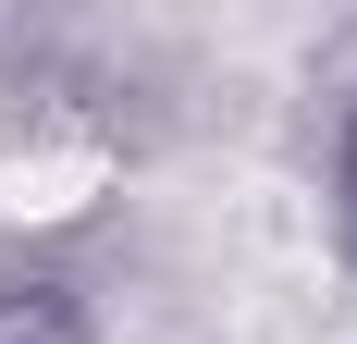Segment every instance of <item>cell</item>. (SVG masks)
I'll return each instance as SVG.
<instances>
[{
    "label": "cell",
    "mask_w": 357,
    "mask_h": 344,
    "mask_svg": "<svg viewBox=\"0 0 357 344\" xmlns=\"http://www.w3.org/2000/svg\"><path fill=\"white\" fill-rule=\"evenodd\" d=\"M0 344H99L86 283H62V271H0Z\"/></svg>",
    "instance_id": "1"
},
{
    "label": "cell",
    "mask_w": 357,
    "mask_h": 344,
    "mask_svg": "<svg viewBox=\"0 0 357 344\" xmlns=\"http://www.w3.org/2000/svg\"><path fill=\"white\" fill-rule=\"evenodd\" d=\"M333 221H345V234H357V111H345V123H333Z\"/></svg>",
    "instance_id": "2"
}]
</instances>
